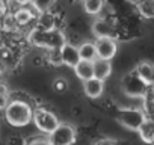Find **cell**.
I'll return each instance as SVG.
<instances>
[{"label": "cell", "mask_w": 154, "mask_h": 145, "mask_svg": "<svg viewBox=\"0 0 154 145\" xmlns=\"http://www.w3.org/2000/svg\"><path fill=\"white\" fill-rule=\"evenodd\" d=\"M12 15H14V20H15L17 26H27L33 18H36V17H38L32 9L24 8V6H20V8H18Z\"/></svg>", "instance_id": "cell-13"}, {"label": "cell", "mask_w": 154, "mask_h": 145, "mask_svg": "<svg viewBox=\"0 0 154 145\" xmlns=\"http://www.w3.org/2000/svg\"><path fill=\"white\" fill-rule=\"evenodd\" d=\"M53 89L56 91V92H65L66 89H68V83H66V80L65 79H56L54 82H53Z\"/></svg>", "instance_id": "cell-20"}, {"label": "cell", "mask_w": 154, "mask_h": 145, "mask_svg": "<svg viewBox=\"0 0 154 145\" xmlns=\"http://www.w3.org/2000/svg\"><path fill=\"white\" fill-rule=\"evenodd\" d=\"M137 12L146 18V20H154V0H142V2H136Z\"/></svg>", "instance_id": "cell-17"}, {"label": "cell", "mask_w": 154, "mask_h": 145, "mask_svg": "<svg viewBox=\"0 0 154 145\" xmlns=\"http://www.w3.org/2000/svg\"><path fill=\"white\" fill-rule=\"evenodd\" d=\"M51 145H72L75 140V128L69 124H59V127L48 134Z\"/></svg>", "instance_id": "cell-6"}, {"label": "cell", "mask_w": 154, "mask_h": 145, "mask_svg": "<svg viewBox=\"0 0 154 145\" xmlns=\"http://www.w3.org/2000/svg\"><path fill=\"white\" fill-rule=\"evenodd\" d=\"M33 107L24 100H9L5 109L6 121L14 127H24L32 122Z\"/></svg>", "instance_id": "cell-1"}, {"label": "cell", "mask_w": 154, "mask_h": 145, "mask_svg": "<svg viewBox=\"0 0 154 145\" xmlns=\"http://www.w3.org/2000/svg\"><path fill=\"white\" fill-rule=\"evenodd\" d=\"M27 145H51V143H50L48 137H35Z\"/></svg>", "instance_id": "cell-22"}, {"label": "cell", "mask_w": 154, "mask_h": 145, "mask_svg": "<svg viewBox=\"0 0 154 145\" xmlns=\"http://www.w3.org/2000/svg\"><path fill=\"white\" fill-rule=\"evenodd\" d=\"M112 74V63L110 60H103V59H95L94 60V77L104 82L109 79Z\"/></svg>", "instance_id": "cell-10"}, {"label": "cell", "mask_w": 154, "mask_h": 145, "mask_svg": "<svg viewBox=\"0 0 154 145\" xmlns=\"http://www.w3.org/2000/svg\"><path fill=\"white\" fill-rule=\"evenodd\" d=\"M8 103H9V97L0 94V110H5L6 106H8Z\"/></svg>", "instance_id": "cell-23"}, {"label": "cell", "mask_w": 154, "mask_h": 145, "mask_svg": "<svg viewBox=\"0 0 154 145\" xmlns=\"http://www.w3.org/2000/svg\"><path fill=\"white\" fill-rule=\"evenodd\" d=\"M116 119L125 128H128L131 131H137L140 128V125L143 124V121L146 119V115L139 107H122L118 110Z\"/></svg>", "instance_id": "cell-5"}, {"label": "cell", "mask_w": 154, "mask_h": 145, "mask_svg": "<svg viewBox=\"0 0 154 145\" xmlns=\"http://www.w3.org/2000/svg\"><path fill=\"white\" fill-rule=\"evenodd\" d=\"M134 71H136V74L148 85V86H151V80H152V72H154V65L152 63H149V62H146V60H143V62H139L137 63V66L134 68Z\"/></svg>", "instance_id": "cell-15"}, {"label": "cell", "mask_w": 154, "mask_h": 145, "mask_svg": "<svg viewBox=\"0 0 154 145\" xmlns=\"http://www.w3.org/2000/svg\"><path fill=\"white\" fill-rule=\"evenodd\" d=\"M60 50L62 48H56V50H50L48 51V62L51 65H54V66L63 65V62H62V51Z\"/></svg>", "instance_id": "cell-19"}, {"label": "cell", "mask_w": 154, "mask_h": 145, "mask_svg": "<svg viewBox=\"0 0 154 145\" xmlns=\"http://www.w3.org/2000/svg\"><path fill=\"white\" fill-rule=\"evenodd\" d=\"M3 27L6 29V30H12V29H15V26H17V23H15V20H14V15H11V14H8V15H5L3 17Z\"/></svg>", "instance_id": "cell-21"}, {"label": "cell", "mask_w": 154, "mask_h": 145, "mask_svg": "<svg viewBox=\"0 0 154 145\" xmlns=\"http://www.w3.org/2000/svg\"><path fill=\"white\" fill-rule=\"evenodd\" d=\"M151 86H154V72H152V80H151Z\"/></svg>", "instance_id": "cell-27"}, {"label": "cell", "mask_w": 154, "mask_h": 145, "mask_svg": "<svg viewBox=\"0 0 154 145\" xmlns=\"http://www.w3.org/2000/svg\"><path fill=\"white\" fill-rule=\"evenodd\" d=\"M94 44H95V50H97V59L110 60L115 57V54L118 51L116 41L112 38H100Z\"/></svg>", "instance_id": "cell-7"}, {"label": "cell", "mask_w": 154, "mask_h": 145, "mask_svg": "<svg viewBox=\"0 0 154 145\" xmlns=\"http://www.w3.org/2000/svg\"><path fill=\"white\" fill-rule=\"evenodd\" d=\"M121 89L127 97L131 98H142L148 89V85L136 74V71H128L121 79Z\"/></svg>", "instance_id": "cell-4"}, {"label": "cell", "mask_w": 154, "mask_h": 145, "mask_svg": "<svg viewBox=\"0 0 154 145\" xmlns=\"http://www.w3.org/2000/svg\"><path fill=\"white\" fill-rule=\"evenodd\" d=\"M0 94H3V95H9V91L6 88L5 83H0Z\"/></svg>", "instance_id": "cell-26"}, {"label": "cell", "mask_w": 154, "mask_h": 145, "mask_svg": "<svg viewBox=\"0 0 154 145\" xmlns=\"http://www.w3.org/2000/svg\"><path fill=\"white\" fill-rule=\"evenodd\" d=\"M62 62L63 65L69 66V68H75L77 63L80 62V56H79V48L72 44H65L62 47Z\"/></svg>", "instance_id": "cell-9"}, {"label": "cell", "mask_w": 154, "mask_h": 145, "mask_svg": "<svg viewBox=\"0 0 154 145\" xmlns=\"http://www.w3.org/2000/svg\"><path fill=\"white\" fill-rule=\"evenodd\" d=\"M94 145H118V143H116V140H113V139H101V140H98V142L94 143Z\"/></svg>", "instance_id": "cell-25"}, {"label": "cell", "mask_w": 154, "mask_h": 145, "mask_svg": "<svg viewBox=\"0 0 154 145\" xmlns=\"http://www.w3.org/2000/svg\"><path fill=\"white\" fill-rule=\"evenodd\" d=\"M30 41H32V44H35L36 47L47 48L48 51H50V50H56V48H62V47L66 44L65 35H63L60 30H57V29H53V30L35 29V30L30 33Z\"/></svg>", "instance_id": "cell-2"}, {"label": "cell", "mask_w": 154, "mask_h": 145, "mask_svg": "<svg viewBox=\"0 0 154 145\" xmlns=\"http://www.w3.org/2000/svg\"><path fill=\"white\" fill-rule=\"evenodd\" d=\"M77 48H79L80 60L94 62L97 59V50H95V44L94 42H82Z\"/></svg>", "instance_id": "cell-16"}, {"label": "cell", "mask_w": 154, "mask_h": 145, "mask_svg": "<svg viewBox=\"0 0 154 145\" xmlns=\"http://www.w3.org/2000/svg\"><path fill=\"white\" fill-rule=\"evenodd\" d=\"M74 72L82 82H88V80L94 79V62L80 60L77 63V66L74 68Z\"/></svg>", "instance_id": "cell-12"}, {"label": "cell", "mask_w": 154, "mask_h": 145, "mask_svg": "<svg viewBox=\"0 0 154 145\" xmlns=\"http://www.w3.org/2000/svg\"><path fill=\"white\" fill-rule=\"evenodd\" d=\"M83 89L86 97L89 98H100L103 91H104V82L98 80V79H91L88 82H83Z\"/></svg>", "instance_id": "cell-11"}, {"label": "cell", "mask_w": 154, "mask_h": 145, "mask_svg": "<svg viewBox=\"0 0 154 145\" xmlns=\"http://www.w3.org/2000/svg\"><path fill=\"white\" fill-rule=\"evenodd\" d=\"M137 133L145 143H154V118H146Z\"/></svg>", "instance_id": "cell-14"}, {"label": "cell", "mask_w": 154, "mask_h": 145, "mask_svg": "<svg viewBox=\"0 0 154 145\" xmlns=\"http://www.w3.org/2000/svg\"><path fill=\"white\" fill-rule=\"evenodd\" d=\"M82 6H83V11L88 15H98L103 11L104 2L103 0H86V2L82 3Z\"/></svg>", "instance_id": "cell-18"}, {"label": "cell", "mask_w": 154, "mask_h": 145, "mask_svg": "<svg viewBox=\"0 0 154 145\" xmlns=\"http://www.w3.org/2000/svg\"><path fill=\"white\" fill-rule=\"evenodd\" d=\"M5 15H8V5L5 2H0V18H3Z\"/></svg>", "instance_id": "cell-24"}, {"label": "cell", "mask_w": 154, "mask_h": 145, "mask_svg": "<svg viewBox=\"0 0 154 145\" xmlns=\"http://www.w3.org/2000/svg\"><path fill=\"white\" fill-rule=\"evenodd\" d=\"M32 121L35 124V127L42 131L44 134H51L60 124L59 118L48 109L45 107H35L33 109V115H32Z\"/></svg>", "instance_id": "cell-3"}, {"label": "cell", "mask_w": 154, "mask_h": 145, "mask_svg": "<svg viewBox=\"0 0 154 145\" xmlns=\"http://www.w3.org/2000/svg\"><path fill=\"white\" fill-rule=\"evenodd\" d=\"M92 33L95 35L97 39H100V38H112V39H115V36H116L113 26L109 21L103 20V18L95 20L92 23Z\"/></svg>", "instance_id": "cell-8"}]
</instances>
